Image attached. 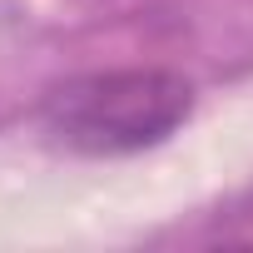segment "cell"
<instances>
[{
    "label": "cell",
    "mask_w": 253,
    "mask_h": 253,
    "mask_svg": "<svg viewBox=\"0 0 253 253\" xmlns=\"http://www.w3.org/2000/svg\"><path fill=\"white\" fill-rule=\"evenodd\" d=\"M194 109V84L174 70H104L50 89L45 129L75 154H134L169 139Z\"/></svg>",
    "instance_id": "cell-1"
}]
</instances>
